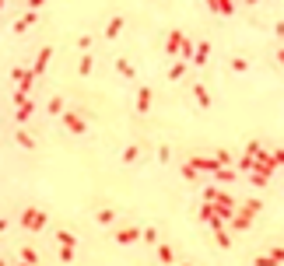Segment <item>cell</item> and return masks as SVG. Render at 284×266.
Here are the masks:
<instances>
[{
    "label": "cell",
    "instance_id": "obj_1",
    "mask_svg": "<svg viewBox=\"0 0 284 266\" xmlns=\"http://www.w3.org/2000/svg\"><path fill=\"white\" fill-rule=\"evenodd\" d=\"M39 224H42V214H32V210H28V214H25V228H39Z\"/></svg>",
    "mask_w": 284,
    "mask_h": 266
}]
</instances>
